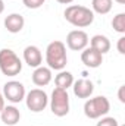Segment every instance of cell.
<instances>
[{"label": "cell", "instance_id": "cell-1", "mask_svg": "<svg viewBox=\"0 0 125 126\" xmlns=\"http://www.w3.org/2000/svg\"><path fill=\"white\" fill-rule=\"evenodd\" d=\"M65 19L77 27V28H85L90 27L94 21V13L90 7L80 6V4H71L65 9Z\"/></svg>", "mask_w": 125, "mask_h": 126}, {"label": "cell", "instance_id": "cell-2", "mask_svg": "<svg viewBox=\"0 0 125 126\" xmlns=\"http://www.w3.org/2000/svg\"><path fill=\"white\" fill-rule=\"evenodd\" d=\"M46 63L50 69L55 70H63L68 56H66V46L62 41H52L46 48Z\"/></svg>", "mask_w": 125, "mask_h": 126}, {"label": "cell", "instance_id": "cell-3", "mask_svg": "<svg viewBox=\"0 0 125 126\" xmlns=\"http://www.w3.org/2000/svg\"><path fill=\"white\" fill-rule=\"evenodd\" d=\"M0 70L6 76H16L22 70V62L10 48L0 50Z\"/></svg>", "mask_w": 125, "mask_h": 126}, {"label": "cell", "instance_id": "cell-4", "mask_svg": "<svg viewBox=\"0 0 125 126\" xmlns=\"http://www.w3.org/2000/svg\"><path fill=\"white\" fill-rule=\"evenodd\" d=\"M110 110V103L106 97L97 95L94 98H88L84 104V114L88 119H100L106 116Z\"/></svg>", "mask_w": 125, "mask_h": 126}, {"label": "cell", "instance_id": "cell-5", "mask_svg": "<svg viewBox=\"0 0 125 126\" xmlns=\"http://www.w3.org/2000/svg\"><path fill=\"white\" fill-rule=\"evenodd\" d=\"M50 109L52 113L58 117H63L69 113V95L66 90L55 88L50 98Z\"/></svg>", "mask_w": 125, "mask_h": 126}, {"label": "cell", "instance_id": "cell-6", "mask_svg": "<svg viewBox=\"0 0 125 126\" xmlns=\"http://www.w3.org/2000/svg\"><path fill=\"white\" fill-rule=\"evenodd\" d=\"M25 103H27V107L34 111V113H40L43 111L47 104H49V97L47 94L40 90V88H34L31 90L28 94H25Z\"/></svg>", "mask_w": 125, "mask_h": 126}, {"label": "cell", "instance_id": "cell-7", "mask_svg": "<svg viewBox=\"0 0 125 126\" xmlns=\"http://www.w3.org/2000/svg\"><path fill=\"white\" fill-rule=\"evenodd\" d=\"M1 94L7 101L16 104V103H21L22 100H25V87L19 81H9L4 84Z\"/></svg>", "mask_w": 125, "mask_h": 126}, {"label": "cell", "instance_id": "cell-8", "mask_svg": "<svg viewBox=\"0 0 125 126\" xmlns=\"http://www.w3.org/2000/svg\"><path fill=\"white\" fill-rule=\"evenodd\" d=\"M88 35L81 30H74L66 35V46L74 51H81L88 46Z\"/></svg>", "mask_w": 125, "mask_h": 126}, {"label": "cell", "instance_id": "cell-9", "mask_svg": "<svg viewBox=\"0 0 125 126\" xmlns=\"http://www.w3.org/2000/svg\"><path fill=\"white\" fill-rule=\"evenodd\" d=\"M81 62L90 69H96L103 63V54L91 47H85L81 53Z\"/></svg>", "mask_w": 125, "mask_h": 126}, {"label": "cell", "instance_id": "cell-10", "mask_svg": "<svg viewBox=\"0 0 125 126\" xmlns=\"http://www.w3.org/2000/svg\"><path fill=\"white\" fill-rule=\"evenodd\" d=\"M24 60L30 67H38L43 63V54L37 46H28L24 50Z\"/></svg>", "mask_w": 125, "mask_h": 126}, {"label": "cell", "instance_id": "cell-11", "mask_svg": "<svg viewBox=\"0 0 125 126\" xmlns=\"http://www.w3.org/2000/svg\"><path fill=\"white\" fill-rule=\"evenodd\" d=\"M72 88H74L75 97H78V98H88L94 91V85L90 79H78V81H74Z\"/></svg>", "mask_w": 125, "mask_h": 126}, {"label": "cell", "instance_id": "cell-12", "mask_svg": "<svg viewBox=\"0 0 125 126\" xmlns=\"http://www.w3.org/2000/svg\"><path fill=\"white\" fill-rule=\"evenodd\" d=\"M52 81V69L46 66H38L32 72V82L37 87H46Z\"/></svg>", "mask_w": 125, "mask_h": 126}, {"label": "cell", "instance_id": "cell-13", "mask_svg": "<svg viewBox=\"0 0 125 126\" xmlns=\"http://www.w3.org/2000/svg\"><path fill=\"white\" fill-rule=\"evenodd\" d=\"M24 25H25V19L19 13H10V15H7L4 18V28L9 32H12V34L21 32Z\"/></svg>", "mask_w": 125, "mask_h": 126}, {"label": "cell", "instance_id": "cell-14", "mask_svg": "<svg viewBox=\"0 0 125 126\" xmlns=\"http://www.w3.org/2000/svg\"><path fill=\"white\" fill-rule=\"evenodd\" d=\"M0 117H1V122L4 125L15 126L21 119V113L15 106H4L3 110L0 111Z\"/></svg>", "mask_w": 125, "mask_h": 126}, {"label": "cell", "instance_id": "cell-15", "mask_svg": "<svg viewBox=\"0 0 125 126\" xmlns=\"http://www.w3.org/2000/svg\"><path fill=\"white\" fill-rule=\"evenodd\" d=\"M90 47L94 48V50H97L99 53L104 54V53H107V51L110 50V41H109V38H107L106 35L97 34V35L91 37V40H90Z\"/></svg>", "mask_w": 125, "mask_h": 126}, {"label": "cell", "instance_id": "cell-16", "mask_svg": "<svg viewBox=\"0 0 125 126\" xmlns=\"http://www.w3.org/2000/svg\"><path fill=\"white\" fill-rule=\"evenodd\" d=\"M55 84H56V88H62L68 91V88H71L74 84V75L68 70H61L55 78Z\"/></svg>", "mask_w": 125, "mask_h": 126}, {"label": "cell", "instance_id": "cell-17", "mask_svg": "<svg viewBox=\"0 0 125 126\" xmlns=\"http://www.w3.org/2000/svg\"><path fill=\"white\" fill-rule=\"evenodd\" d=\"M112 0H91V10L93 13L99 15H106L112 10Z\"/></svg>", "mask_w": 125, "mask_h": 126}, {"label": "cell", "instance_id": "cell-18", "mask_svg": "<svg viewBox=\"0 0 125 126\" xmlns=\"http://www.w3.org/2000/svg\"><path fill=\"white\" fill-rule=\"evenodd\" d=\"M112 27L113 30L119 34H125V13H118L112 19Z\"/></svg>", "mask_w": 125, "mask_h": 126}, {"label": "cell", "instance_id": "cell-19", "mask_svg": "<svg viewBox=\"0 0 125 126\" xmlns=\"http://www.w3.org/2000/svg\"><path fill=\"white\" fill-rule=\"evenodd\" d=\"M96 126H119V123H118V120L115 117L106 116V117H100V120L97 122Z\"/></svg>", "mask_w": 125, "mask_h": 126}, {"label": "cell", "instance_id": "cell-20", "mask_svg": "<svg viewBox=\"0 0 125 126\" xmlns=\"http://www.w3.org/2000/svg\"><path fill=\"white\" fill-rule=\"evenodd\" d=\"M22 1H24V4H25L28 9H38V7L43 6V3H44L46 0H22Z\"/></svg>", "mask_w": 125, "mask_h": 126}, {"label": "cell", "instance_id": "cell-21", "mask_svg": "<svg viewBox=\"0 0 125 126\" xmlns=\"http://www.w3.org/2000/svg\"><path fill=\"white\" fill-rule=\"evenodd\" d=\"M118 51L121 53V54H125V37H121L119 40H118Z\"/></svg>", "mask_w": 125, "mask_h": 126}, {"label": "cell", "instance_id": "cell-22", "mask_svg": "<svg viewBox=\"0 0 125 126\" xmlns=\"http://www.w3.org/2000/svg\"><path fill=\"white\" fill-rule=\"evenodd\" d=\"M118 98H119L121 103H125V87L124 85H122V87L119 88V91H118Z\"/></svg>", "mask_w": 125, "mask_h": 126}, {"label": "cell", "instance_id": "cell-23", "mask_svg": "<svg viewBox=\"0 0 125 126\" xmlns=\"http://www.w3.org/2000/svg\"><path fill=\"white\" fill-rule=\"evenodd\" d=\"M3 107H4V97H3L1 91H0V111L3 110Z\"/></svg>", "mask_w": 125, "mask_h": 126}, {"label": "cell", "instance_id": "cell-24", "mask_svg": "<svg viewBox=\"0 0 125 126\" xmlns=\"http://www.w3.org/2000/svg\"><path fill=\"white\" fill-rule=\"evenodd\" d=\"M58 3H61V4H69V3H72L74 0H56Z\"/></svg>", "mask_w": 125, "mask_h": 126}, {"label": "cell", "instance_id": "cell-25", "mask_svg": "<svg viewBox=\"0 0 125 126\" xmlns=\"http://www.w3.org/2000/svg\"><path fill=\"white\" fill-rule=\"evenodd\" d=\"M3 10H4V3H3V0H0V15L3 13Z\"/></svg>", "mask_w": 125, "mask_h": 126}, {"label": "cell", "instance_id": "cell-26", "mask_svg": "<svg viewBox=\"0 0 125 126\" xmlns=\"http://www.w3.org/2000/svg\"><path fill=\"white\" fill-rule=\"evenodd\" d=\"M116 3H119V4H125V0H115Z\"/></svg>", "mask_w": 125, "mask_h": 126}, {"label": "cell", "instance_id": "cell-27", "mask_svg": "<svg viewBox=\"0 0 125 126\" xmlns=\"http://www.w3.org/2000/svg\"><path fill=\"white\" fill-rule=\"evenodd\" d=\"M121 126H125V125H121Z\"/></svg>", "mask_w": 125, "mask_h": 126}]
</instances>
